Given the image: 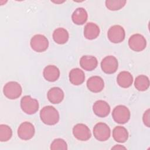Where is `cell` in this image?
Masks as SVG:
<instances>
[{
    "label": "cell",
    "mask_w": 150,
    "mask_h": 150,
    "mask_svg": "<svg viewBox=\"0 0 150 150\" xmlns=\"http://www.w3.org/2000/svg\"><path fill=\"white\" fill-rule=\"evenodd\" d=\"M74 137L78 140L86 141L88 140L91 136L89 128L84 124H77L73 128Z\"/></svg>",
    "instance_id": "cell-11"
},
{
    "label": "cell",
    "mask_w": 150,
    "mask_h": 150,
    "mask_svg": "<svg viewBox=\"0 0 150 150\" xmlns=\"http://www.w3.org/2000/svg\"><path fill=\"white\" fill-rule=\"evenodd\" d=\"M118 60L114 56H107L101 62V68L106 74L114 73L118 69Z\"/></svg>",
    "instance_id": "cell-9"
},
{
    "label": "cell",
    "mask_w": 150,
    "mask_h": 150,
    "mask_svg": "<svg viewBox=\"0 0 150 150\" xmlns=\"http://www.w3.org/2000/svg\"><path fill=\"white\" fill-rule=\"evenodd\" d=\"M100 34V28L97 25L93 22H88L84 26V36L88 40L97 38Z\"/></svg>",
    "instance_id": "cell-19"
},
{
    "label": "cell",
    "mask_w": 150,
    "mask_h": 150,
    "mask_svg": "<svg viewBox=\"0 0 150 150\" xmlns=\"http://www.w3.org/2000/svg\"><path fill=\"white\" fill-rule=\"evenodd\" d=\"M111 131L107 124L98 122L93 128V134L96 139L99 141H105L110 137Z\"/></svg>",
    "instance_id": "cell-7"
},
{
    "label": "cell",
    "mask_w": 150,
    "mask_h": 150,
    "mask_svg": "<svg viewBox=\"0 0 150 150\" xmlns=\"http://www.w3.org/2000/svg\"><path fill=\"white\" fill-rule=\"evenodd\" d=\"M134 86L138 91H144L146 90L149 87L148 77L145 75H139L135 80Z\"/></svg>",
    "instance_id": "cell-23"
},
{
    "label": "cell",
    "mask_w": 150,
    "mask_h": 150,
    "mask_svg": "<svg viewBox=\"0 0 150 150\" xmlns=\"http://www.w3.org/2000/svg\"><path fill=\"white\" fill-rule=\"evenodd\" d=\"M111 149H126V148L121 145H115L114 146L112 147Z\"/></svg>",
    "instance_id": "cell-28"
},
{
    "label": "cell",
    "mask_w": 150,
    "mask_h": 150,
    "mask_svg": "<svg viewBox=\"0 0 150 150\" xmlns=\"http://www.w3.org/2000/svg\"><path fill=\"white\" fill-rule=\"evenodd\" d=\"M98 64V61L93 56H83L80 59V65L85 70L92 71L95 69Z\"/></svg>",
    "instance_id": "cell-14"
},
{
    "label": "cell",
    "mask_w": 150,
    "mask_h": 150,
    "mask_svg": "<svg viewBox=\"0 0 150 150\" xmlns=\"http://www.w3.org/2000/svg\"><path fill=\"white\" fill-rule=\"evenodd\" d=\"M130 111L125 105H119L112 110V117L115 122L123 124L127 122L130 118Z\"/></svg>",
    "instance_id": "cell-3"
},
{
    "label": "cell",
    "mask_w": 150,
    "mask_h": 150,
    "mask_svg": "<svg viewBox=\"0 0 150 150\" xmlns=\"http://www.w3.org/2000/svg\"><path fill=\"white\" fill-rule=\"evenodd\" d=\"M108 38L110 42L114 43L122 42L125 36L124 29L120 25H113L108 30Z\"/></svg>",
    "instance_id": "cell-6"
},
{
    "label": "cell",
    "mask_w": 150,
    "mask_h": 150,
    "mask_svg": "<svg viewBox=\"0 0 150 150\" xmlns=\"http://www.w3.org/2000/svg\"><path fill=\"white\" fill-rule=\"evenodd\" d=\"M41 121L45 124L53 125L56 124L59 121V113L53 106L47 105L42 108L40 111Z\"/></svg>",
    "instance_id": "cell-1"
},
{
    "label": "cell",
    "mask_w": 150,
    "mask_h": 150,
    "mask_svg": "<svg viewBox=\"0 0 150 150\" xmlns=\"http://www.w3.org/2000/svg\"><path fill=\"white\" fill-rule=\"evenodd\" d=\"M22 88L19 83L16 81H9L6 83L3 88L5 96L10 100L19 98L22 94Z\"/></svg>",
    "instance_id": "cell-2"
},
{
    "label": "cell",
    "mask_w": 150,
    "mask_h": 150,
    "mask_svg": "<svg viewBox=\"0 0 150 150\" xmlns=\"http://www.w3.org/2000/svg\"><path fill=\"white\" fill-rule=\"evenodd\" d=\"M125 0H107L105 2V6L110 11H118L122 8L126 4Z\"/></svg>",
    "instance_id": "cell-24"
},
{
    "label": "cell",
    "mask_w": 150,
    "mask_h": 150,
    "mask_svg": "<svg viewBox=\"0 0 150 150\" xmlns=\"http://www.w3.org/2000/svg\"><path fill=\"white\" fill-rule=\"evenodd\" d=\"M118 84L122 88H128L130 87L133 83V77L132 74L127 71L120 72L117 77Z\"/></svg>",
    "instance_id": "cell-20"
},
{
    "label": "cell",
    "mask_w": 150,
    "mask_h": 150,
    "mask_svg": "<svg viewBox=\"0 0 150 150\" xmlns=\"http://www.w3.org/2000/svg\"><path fill=\"white\" fill-rule=\"evenodd\" d=\"M112 137L116 142L123 143L128 139V132L124 127L117 126L112 131Z\"/></svg>",
    "instance_id": "cell-22"
},
{
    "label": "cell",
    "mask_w": 150,
    "mask_h": 150,
    "mask_svg": "<svg viewBox=\"0 0 150 150\" xmlns=\"http://www.w3.org/2000/svg\"><path fill=\"white\" fill-rule=\"evenodd\" d=\"M12 136L11 128L6 124L0 125V141L6 142L9 140Z\"/></svg>",
    "instance_id": "cell-25"
},
{
    "label": "cell",
    "mask_w": 150,
    "mask_h": 150,
    "mask_svg": "<svg viewBox=\"0 0 150 150\" xmlns=\"http://www.w3.org/2000/svg\"><path fill=\"white\" fill-rule=\"evenodd\" d=\"M35 132L33 125L28 121L22 122L18 129V135L23 140H29L33 138Z\"/></svg>",
    "instance_id": "cell-10"
},
{
    "label": "cell",
    "mask_w": 150,
    "mask_h": 150,
    "mask_svg": "<svg viewBox=\"0 0 150 150\" xmlns=\"http://www.w3.org/2000/svg\"><path fill=\"white\" fill-rule=\"evenodd\" d=\"M31 48L36 52H43L46 50L49 46V41L47 38L43 35L38 34L33 36L30 42Z\"/></svg>",
    "instance_id": "cell-5"
},
{
    "label": "cell",
    "mask_w": 150,
    "mask_h": 150,
    "mask_svg": "<svg viewBox=\"0 0 150 150\" xmlns=\"http://www.w3.org/2000/svg\"><path fill=\"white\" fill-rule=\"evenodd\" d=\"M142 120L144 124L147 127H149L150 126V121H149V109H148L145 111L143 114Z\"/></svg>",
    "instance_id": "cell-27"
},
{
    "label": "cell",
    "mask_w": 150,
    "mask_h": 150,
    "mask_svg": "<svg viewBox=\"0 0 150 150\" xmlns=\"http://www.w3.org/2000/svg\"><path fill=\"white\" fill-rule=\"evenodd\" d=\"M69 35L67 30L63 28H59L55 29L53 33L54 41L59 45L66 43L69 40Z\"/></svg>",
    "instance_id": "cell-21"
},
{
    "label": "cell",
    "mask_w": 150,
    "mask_h": 150,
    "mask_svg": "<svg viewBox=\"0 0 150 150\" xmlns=\"http://www.w3.org/2000/svg\"><path fill=\"white\" fill-rule=\"evenodd\" d=\"M64 92L57 87L51 88L47 92V96L49 101L52 104H59L64 98Z\"/></svg>",
    "instance_id": "cell-15"
},
{
    "label": "cell",
    "mask_w": 150,
    "mask_h": 150,
    "mask_svg": "<svg viewBox=\"0 0 150 150\" xmlns=\"http://www.w3.org/2000/svg\"><path fill=\"white\" fill-rule=\"evenodd\" d=\"M50 149L52 150H60L67 149V145L66 141L61 138H57L53 141L50 145Z\"/></svg>",
    "instance_id": "cell-26"
},
{
    "label": "cell",
    "mask_w": 150,
    "mask_h": 150,
    "mask_svg": "<svg viewBox=\"0 0 150 150\" xmlns=\"http://www.w3.org/2000/svg\"><path fill=\"white\" fill-rule=\"evenodd\" d=\"M85 80V74L83 70L79 68H74L69 72V80L75 86H79L83 83Z\"/></svg>",
    "instance_id": "cell-17"
},
{
    "label": "cell",
    "mask_w": 150,
    "mask_h": 150,
    "mask_svg": "<svg viewBox=\"0 0 150 150\" xmlns=\"http://www.w3.org/2000/svg\"><path fill=\"white\" fill-rule=\"evenodd\" d=\"M87 87L88 89L91 92L99 93L104 88V80L100 76H92L87 80Z\"/></svg>",
    "instance_id": "cell-13"
},
{
    "label": "cell",
    "mask_w": 150,
    "mask_h": 150,
    "mask_svg": "<svg viewBox=\"0 0 150 150\" xmlns=\"http://www.w3.org/2000/svg\"><path fill=\"white\" fill-rule=\"evenodd\" d=\"M87 18V12L83 8H78L76 9L71 15V19L73 23L78 25H81L85 23Z\"/></svg>",
    "instance_id": "cell-18"
},
{
    "label": "cell",
    "mask_w": 150,
    "mask_h": 150,
    "mask_svg": "<svg viewBox=\"0 0 150 150\" xmlns=\"http://www.w3.org/2000/svg\"><path fill=\"white\" fill-rule=\"evenodd\" d=\"M94 113L99 117H105L110 112V107L105 101L97 100L93 105Z\"/></svg>",
    "instance_id": "cell-12"
},
{
    "label": "cell",
    "mask_w": 150,
    "mask_h": 150,
    "mask_svg": "<svg viewBox=\"0 0 150 150\" xmlns=\"http://www.w3.org/2000/svg\"><path fill=\"white\" fill-rule=\"evenodd\" d=\"M21 108L26 114H33L39 109L38 101L30 96H25L21 100Z\"/></svg>",
    "instance_id": "cell-4"
},
{
    "label": "cell",
    "mask_w": 150,
    "mask_h": 150,
    "mask_svg": "<svg viewBox=\"0 0 150 150\" xmlns=\"http://www.w3.org/2000/svg\"><path fill=\"white\" fill-rule=\"evenodd\" d=\"M128 45L131 50L135 52H141L145 49L146 41L142 35L136 33L129 38Z\"/></svg>",
    "instance_id": "cell-8"
},
{
    "label": "cell",
    "mask_w": 150,
    "mask_h": 150,
    "mask_svg": "<svg viewBox=\"0 0 150 150\" xmlns=\"http://www.w3.org/2000/svg\"><path fill=\"white\" fill-rule=\"evenodd\" d=\"M43 74L47 81L53 82L59 78L60 70L56 66L48 65L44 69Z\"/></svg>",
    "instance_id": "cell-16"
}]
</instances>
